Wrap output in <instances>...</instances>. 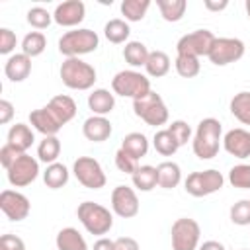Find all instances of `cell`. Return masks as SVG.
I'll list each match as a JSON object with an SVG mask.
<instances>
[{
  "instance_id": "25",
  "label": "cell",
  "mask_w": 250,
  "mask_h": 250,
  "mask_svg": "<svg viewBox=\"0 0 250 250\" xmlns=\"http://www.w3.org/2000/svg\"><path fill=\"white\" fill-rule=\"evenodd\" d=\"M145 70L152 78L166 76L168 70H170V57L164 51H150V55L146 59V64H145Z\"/></svg>"
},
{
  "instance_id": "7",
  "label": "cell",
  "mask_w": 250,
  "mask_h": 250,
  "mask_svg": "<svg viewBox=\"0 0 250 250\" xmlns=\"http://www.w3.org/2000/svg\"><path fill=\"white\" fill-rule=\"evenodd\" d=\"M225 184V178L219 170H203V172H191L186 182H184V188L189 195L193 197H205V195H211L215 191H219Z\"/></svg>"
},
{
  "instance_id": "39",
  "label": "cell",
  "mask_w": 250,
  "mask_h": 250,
  "mask_svg": "<svg viewBox=\"0 0 250 250\" xmlns=\"http://www.w3.org/2000/svg\"><path fill=\"white\" fill-rule=\"evenodd\" d=\"M53 21V14H49L43 6H33L27 10V23L35 29H45Z\"/></svg>"
},
{
  "instance_id": "3",
  "label": "cell",
  "mask_w": 250,
  "mask_h": 250,
  "mask_svg": "<svg viewBox=\"0 0 250 250\" xmlns=\"http://www.w3.org/2000/svg\"><path fill=\"white\" fill-rule=\"evenodd\" d=\"M76 215L82 223V227L96 236H104L111 230L113 227V215L109 213L107 207L94 203V201H82L76 209Z\"/></svg>"
},
{
  "instance_id": "36",
  "label": "cell",
  "mask_w": 250,
  "mask_h": 250,
  "mask_svg": "<svg viewBox=\"0 0 250 250\" xmlns=\"http://www.w3.org/2000/svg\"><path fill=\"white\" fill-rule=\"evenodd\" d=\"M150 8V0H123L121 2V14L127 21H141Z\"/></svg>"
},
{
  "instance_id": "28",
  "label": "cell",
  "mask_w": 250,
  "mask_h": 250,
  "mask_svg": "<svg viewBox=\"0 0 250 250\" xmlns=\"http://www.w3.org/2000/svg\"><path fill=\"white\" fill-rule=\"evenodd\" d=\"M43 182L51 189H59V188L66 186V182H68V170H66V166L61 164V162L49 164L45 168V172H43Z\"/></svg>"
},
{
  "instance_id": "41",
  "label": "cell",
  "mask_w": 250,
  "mask_h": 250,
  "mask_svg": "<svg viewBox=\"0 0 250 250\" xmlns=\"http://www.w3.org/2000/svg\"><path fill=\"white\" fill-rule=\"evenodd\" d=\"M166 129L172 133V137L176 139V143H178L180 146H182V145H186V143L189 141V137H191V127H189L186 121H182V119L172 121Z\"/></svg>"
},
{
  "instance_id": "48",
  "label": "cell",
  "mask_w": 250,
  "mask_h": 250,
  "mask_svg": "<svg viewBox=\"0 0 250 250\" xmlns=\"http://www.w3.org/2000/svg\"><path fill=\"white\" fill-rule=\"evenodd\" d=\"M92 250H115V240L105 238V236H100V238L94 242V248H92Z\"/></svg>"
},
{
  "instance_id": "32",
  "label": "cell",
  "mask_w": 250,
  "mask_h": 250,
  "mask_svg": "<svg viewBox=\"0 0 250 250\" xmlns=\"http://www.w3.org/2000/svg\"><path fill=\"white\" fill-rule=\"evenodd\" d=\"M152 145H154V150L162 156H172L180 148V145L176 143V139L172 137V133L168 129L156 131L154 137H152Z\"/></svg>"
},
{
  "instance_id": "38",
  "label": "cell",
  "mask_w": 250,
  "mask_h": 250,
  "mask_svg": "<svg viewBox=\"0 0 250 250\" xmlns=\"http://www.w3.org/2000/svg\"><path fill=\"white\" fill-rule=\"evenodd\" d=\"M229 182L232 188L250 189V164H236L229 172Z\"/></svg>"
},
{
  "instance_id": "33",
  "label": "cell",
  "mask_w": 250,
  "mask_h": 250,
  "mask_svg": "<svg viewBox=\"0 0 250 250\" xmlns=\"http://www.w3.org/2000/svg\"><path fill=\"white\" fill-rule=\"evenodd\" d=\"M230 113L244 125H250V92H238L230 100Z\"/></svg>"
},
{
  "instance_id": "27",
  "label": "cell",
  "mask_w": 250,
  "mask_h": 250,
  "mask_svg": "<svg viewBox=\"0 0 250 250\" xmlns=\"http://www.w3.org/2000/svg\"><path fill=\"white\" fill-rule=\"evenodd\" d=\"M133 178V186L141 191H150L158 186V172H156V166H150V164H145V166H139V170L131 176Z\"/></svg>"
},
{
  "instance_id": "10",
  "label": "cell",
  "mask_w": 250,
  "mask_h": 250,
  "mask_svg": "<svg viewBox=\"0 0 250 250\" xmlns=\"http://www.w3.org/2000/svg\"><path fill=\"white\" fill-rule=\"evenodd\" d=\"M76 180L88 189H100L105 186V174L102 164L92 156H78L72 164Z\"/></svg>"
},
{
  "instance_id": "19",
  "label": "cell",
  "mask_w": 250,
  "mask_h": 250,
  "mask_svg": "<svg viewBox=\"0 0 250 250\" xmlns=\"http://www.w3.org/2000/svg\"><path fill=\"white\" fill-rule=\"evenodd\" d=\"M31 72V59L23 53L12 55L4 64V74L12 82H23Z\"/></svg>"
},
{
  "instance_id": "9",
  "label": "cell",
  "mask_w": 250,
  "mask_h": 250,
  "mask_svg": "<svg viewBox=\"0 0 250 250\" xmlns=\"http://www.w3.org/2000/svg\"><path fill=\"white\" fill-rule=\"evenodd\" d=\"M215 35L209 29H195L191 33H186L178 39L176 43V51L178 55H189V57H207L213 43H215Z\"/></svg>"
},
{
  "instance_id": "42",
  "label": "cell",
  "mask_w": 250,
  "mask_h": 250,
  "mask_svg": "<svg viewBox=\"0 0 250 250\" xmlns=\"http://www.w3.org/2000/svg\"><path fill=\"white\" fill-rule=\"evenodd\" d=\"M115 166H117V170H121V172H125V174H135L137 170H139V160L137 158H133L131 154H127L123 148H119L117 152H115Z\"/></svg>"
},
{
  "instance_id": "49",
  "label": "cell",
  "mask_w": 250,
  "mask_h": 250,
  "mask_svg": "<svg viewBox=\"0 0 250 250\" xmlns=\"http://www.w3.org/2000/svg\"><path fill=\"white\" fill-rule=\"evenodd\" d=\"M203 4H205V8L211 10V12H221V10H225V8L229 6L227 0H219V2H215V0H205Z\"/></svg>"
},
{
  "instance_id": "43",
  "label": "cell",
  "mask_w": 250,
  "mask_h": 250,
  "mask_svg": "<svg viewBox=\"0 0 250 250\" xmlns=\"http://www.w3.org/2000/svg\"><path fill=\"white\" fill-rule=\"evenodd\" d=\"M16 33L8 27L0 29V55H10L16 49Z\"/></svg>"
},
{
  "instance_id": "52",
  "label": "cell",
  "mask_w": 250,
  "mask_h": 250,
  "mask_svg": "<svg viewBox=\"0 0 250 250\" xmlns=\"http://www.w3.org/2000/svg\"><path fill=\"white\" fill-rule=\"evenodd\" d=\"M240 250H246V248H240Z\"/></svg>"
},
{
  "instance_id": "5",
  "label": "cell",
  "mask_w": 250,
  "mask_h": 250,
  "mask_svg": "<svg viewBox=\"0 0 250 250\" xmlns=\"http://www.w3.org/2000/svg\"><path fill=\"white\" fill-rule=\"evenodd\" d=\"M133 111L137 117H141L146 125H164L168 121V107L164 104V100L160 98V94L156 92H148L143 98L133 100Z\"/></svg>"
},
{
  "instance_id": "22",
  "label": "cell",
  "mask_w": 250,
  "mask_h": 250,
  "mask_svg": "<svg viewBox=\"0 0 250 250\" xmlns=\"http://www.w3.org/2000/svg\"><path fill=\"white\" fill-rule=\"evenodd\" d=\"M88 107L94 111V115H107L115 107V94H111L105 88H98L88 96Z\"/></svg>"
},
{
  "instance_id": "11",
  "label": "cell",
  "mask_w": 250,
  "mask_h": 250,
  "mask_svg": "<svg viewBox=\"0 0 250 250\" xmlns=\"http://www.w3.org/2000/svg\"><path fill=\"white\" fill-rule=\"evenodd\" d=\"M244 43L236 37H217L211 51H209V61L217 66H225L230 62H236L244 55Z\"/></svg>"
},
{
  "instance_id": "4",
  "label": "cell",
  "mask_w": 250,
  "mask_h": 250,
  "mask_svg": "<svg viewBox=\"0 0 250 250\" xmlns=\"http://www.w3.org/2000/svg\"><path fill=\"white\" fill-rule=\"evenodd\" d=\"M59 74L62 84L70 90H90L96 82V68L82 59H66Z\"/></svg>"
},
{
  "instance_id": "18",
  "label": "cell",
  "mask_w": 250,
  "mask_h": 250,
  "mask_svg": "<svg viewBox=\"0 0 250 250\" xmlns=\"http://www.w3.org/2000/svg\"><path fill=\"white\" fill-rule=\"evenodd\" d=\"M111 123H109V119L107 117H104V115H92V117H88L86 121H84V125H82V133H84V137L88 139V141H92V143H104V141H107L109 139V135H111Z\"/></svg>"
},
{
  "instance_id": "1",
  "label": "cell",
  "mask_w": 250,
  "mask_h": 250,
  "mask_svg": "<svg viewBox=\"0 0 250 250\" xmlns=\"http://www.w3.org/2000/svg\"><path fill=\"white\" fill-rule=\"evenodd\" d=\"M221 133H223V127H221V121L215 119V117H205L199 121L197 129H195V135H193V141H191V146H193V154L199 158V160H211L217 156L219 152V146H221Z\"/></svg>"
},
{
  "instance_id": "8",
  "label": "cell",
  "mask_w": 250,
  "mask_h": 250,
  "mask_svg": "<svg viewBox=\"0 0 250 250\" xmlns=\"http://www.w3.org/2000/svg\"><path fill=\"white\" fill-rule=\"evenodd\" d=\"M172 250H197L201 229L195 219L182 217L172 223Z\"/></svg>"
},
{
  "instance_id": "40",
  "label": "cell",
  "mask_w": 250,
  "mask_h": 250,
  "mask_svg": "<svg viewBox=\"0 0 250 250\" xmlns=\"http://www.w3.org/2000/svg\"><path fill=\"white\" fill-rule=\"evenodd\" d=\"M230 221L238 227L250 225V199H240L230 207Z\"/></svg>"
},
{
  "instance_id": "44",
  "label": "cell",
  "mask_w": 250,
  "mask_h": 250,
  "mask_svg": "<svg viewBox=\"0 0 250 250\" xmlns=\"http://www.w3.org/2000/svg\"><path fill=\"white\" fill-rule=\"evenodd\" d=\"M0 250H25V242L16 234H2Z\"/></svg>"
},
{
  "instance_id": "13",
  "label": "cell",
  "mask_w": 250,
  "mask_h": 250,
  "mask_svg": "<svg viewBox=\"0 0 250 250\" xmlns=\"http://www.w3.org/2000/svg\"><path fill=\"white\" fill-rule=\"evenodd\" d=\"M111 209L121 219H131L139 213V197L133 188L117 186L111 191Z\"/></svg>"
},
{
  "instance_id": "15",
  "label": "cell",
  "mask_w": 250,
  "mask_h": 250,
  "mask_svg": "<svg viewBox=\"0 0 250 250\" xmlns=\"http://www.w3.org/2000/svg\"><path fill=\"white\" fill-rule=\"evenodd\" d=\"M86 18V6L80 0H66L61 2L55 12H53V20L62 25V27H74L78 25L82 20Z\"/></svg>"
},
{
  "instance_id": "30",
  "label": "cell",
  "mask_w": 250,
  "mask_h": 250,
  "mask_svg": "<svg viewBox=\"0 0 250 250\" xmlns=\"http://www.w3.org/2000/svg\"><path fill=\"white\" fill-rule=\"evenodd\" d=\"M148 55H150V51H148L146 45L141 43V41H129V43H125V47H123V59H125L131 66H145Z\"/></svg>"
},
{
  "instance_id": "17",
  "label": "cell",
  "mask_w": 250,
  "mask_h": 250,
  "mask_svg": "<svg viewBox=\"0 0 250 250\" xmlns=\"http://www.w3.org/2000/svg\"><path fill=\"white\" fill-rule=\"evenodd\" d=\"M29 123L35 127V131L43 133L45 137H57V133L61 131V123L59 119L51 113V109L45 105V107H39V109H33L29 113Z\"/></svg>"
},
{
  "instance_id": "26",
  "label": "cell",
  "mask_w": 250,
  "mask_h": 250,
  "mask_svg": "<svg viewBox=\"0 0 250 250\" xmlns=\"http://www.w3.org/2000/svg\"><path fill=\"white\" fill-rule=\"evenodd\" d=\"M121 148L139 160V158L146 156V152H148V139L143 133H129L121 141Z\"/></svg>"
},
{
  "instance_id": "46",
  "label": "cell",
  "mask_w": 250,
  "mask_h": 250,
  "mask_svg": "<svg viewBox=\"0 0 250 250\" xmlns=\"http://www.w3.org/2000/svg\"><path fill=\"white\" fill-rule=\"evenodd\" d=\"M12 117H14V105H12V102L0 100V123L6 125V123L12 121Z\"/></svg>"
},
{
  "instance_id": "45",
  "label": "cell",
  "mask_w": 250,
  "mask_h": 250,
  "mask_svg": "<svg viewBox=\"0 0 250 250\" xmlns=\"http://www.w3.org/2000/svg\"><path fill=\"white\" fill-rule=\"evenodd\" d=\"M20 154H21V152H18L16 148H12L10 145H4V146L0 148V164H2V168L8 170V168L18 160Z\"/></svg>"
},
{
  "instance_id": "35",
  "label": "cell",
  "mask_w": 250,
  "mask_h": 250,
  "mask_svg": "<svg viewBox=\"0 0 250 250\" xmlns=\"http://www.w3.org/2000/svg\"><path fill=\"white\" fill-rule=\"evenodd\" d=\"M59 154H61V141L57 137H45L39 143V146H37V156L47 166L53 164V162H57Z\"/></svg>"
},
{
  "instance_id": "29",
  "label": "cell",
  "mask_w": 250,
  "mask_h": 250,
  "mask_svg": "<svg viewBox=\"0 0 250 250\" xmlns=\"http://www.w3.org/2000/svg\"><path fill=\"white\" fill-rule=\"evenodd\" d=\"M129 33H131L129 23H127L125 20H119V18L109 20V21L105 23V27H104V35H105V39H107L109 43H115V45L125 43V41L129 39Z\"/></svg>"
},
{
  "instance_id": "6",
  "label": "cell",
  "mask_w": 250,
  "mask_h": 250,
  "mask_svg": "<svg viewBox=\"0 0 250 250\" xmlns=\"http://www.w3.org/2000/svg\"><path fill=\"white\" fill-rule=\"evenodd\" d=\"M111 90L117 96L123 98H143L145 94L150 92V80L137 70H121L113 76L111 80Z\"/></svg>"
},
{
  "instance_id": "14",
  "label": "cell",
  "mask_w": 250,
  "mask_h": 250,
  "mask_svg": "<svg viewBox=\"0 0 250 250\" xmlns=\"http://www.w3.org/2000/svg\"><path fill=\"white\" fill-rule=\"evenodd\" d=\"M0 209L10 221H23L29 215L31 203L23 193L14 189H4L0 193Z\"/></svg>"
},
{
  "instance_id": "37",
  "label": "cell",
  "mask_w": 250,
  "mask_h": 250,
  "mask_svg": "<svg viewBox=\"0 0 250 250\" xmlns=\"http://www.w3.org/2000/svg\"><path fill=\"white\" fill-rule=\"evenodd\" d=\"M174 66H176V72L182 78H193L201 70L199 59L197 57H189V55H178L176 61H174Z\"/></svg>"
},
{
  "instance_id": "16",
  "label": "cell",
  "mask_w": 250,
  "mask_h": 250,
  "mask_svg": "<svg viewBox=\"0 0 250 250\" xmlns=\"http://www.w3.org/2000/svg\"><path fill=\"white\" fill-rule=\"evenodd\" d=\"M225 150L234 158H248L250 156V133L246 129H230L223 137Z\"/></svg>"
},
{
  "instance_id": "50",
  "label": "cell",
  "mask_w": 250,
  "mask_h": 250,
  "mask_svg": "<svg viewBox=\"0 0 250 250\" xmlns=\"http://www.w3.org/2000/svg\"><path fill=\"white\" fill-rule=\"evenodd\" d=\"M197 250H227L219 240H205Z\"/></svg>"
},
{
  "instance_id": "23",
  "label": "cell",
  "mask_w": 250,
  "mask_h": 250,
  "mask_svg": "<svg viewBox=\"0 0 250 250\" xmlns=\"http://www.w3.org/2000/svg\"><path fill=\"white\" fill-rule=\"evenodd\" d=\"M55 242H57V250H88L84 236L74 227L61 229Z\"/></svg>"
},
{
  "instance_id": "34",
  "label": "cell",
  "mask_w": 250,
  "mask_h": 250,
  "mask_svg": "<svg viewBox=\"0 0 250 250\" xmlns=\"http://www.w3.org/2000/svg\"><path fill=\"white\" fill-rule=\"evenodd\" d=\"M45 47H47V39H45V35L41 31H31L21 41V53L27 55L29 59L39 57L45 51Z\"/></svg>"
},
{
  "instance_id": "21",
  "label": "cell",
  "mask_w": 250,
  "mask_h": 250,
  "mask_svg": "<svg viewBox=\"0 0 250 250\" xmlns=\"http://www.w3.org/2000/svg\"><path fill=\"white\" fill-rule=\"evenodd\" d=\"M47 107H49L51 113L59 119L61 125L68 123V121L74 119V115H76V104H74V100H72L70 96H64V94L51 98V102L47 104Z\"/></svg>"
},
{
  "instance_id": "31",
  "label": "cell",
  "mask_w": 250,
  "mask_h": 250,
  "mask_svg": "<svg viewBox=\"0 0 250 250\" xmlns=\"http://www.w3.org/2000/svg\"><path fill=\"white\" fill-rule=\"evenodd\" d=\"M156 6L166 21H180L188 10L186 0H156Z\"/></svg>"
},
{
  "instance_id": "20",
  "label": "cell",
  "mask_w": 250,
  "mask_h": 250,
  "mask_svg": "<svg viewBox=\"0 0 250 250\" xmlns=\"http://www.w3.org/2000/svg\"><path fill=\"white\" fill-rule=\"evenodd\" d=\"M33 141H35V137H33V131L29 129V125H25V123H16V125H12L10 127V131H8V141H6V145H10L12 148H16L18 152H27V148L33 145Z\"/></svg>"
},
{
  "instance_id": "24",
  "label": "cell",
  "mask_w": 250,
  "mask_h": 250,
  "mask_svg": "<svg viewBox=\"0 0 250 250\" xmlns=\"http://www.w3.org/2000/svg\"><path fill=\"white\" fill-rule=\"evenodd\" d=\"M156 172H158V186L164 189H172L182 182V170L176 162H170V160L160 162L156 166Z\"/></svg>"
},
{
  "instance_id": "47",
  "label": "cell",
  "mask_w": 250,
  "mask_h": 250,
  "mask_svg": "<svg viewBox=\"0 0 250 250\" xmlns=\"http://www.w3.org/2000/svg\"><path fill=\"white\" fill-rule=\"evenodd\" d=\"M115 250H141V246L131 236H119L115 240Z\"/></svg>"
},
{
  "instance_id": "2",
  "label": "cell",
  "mask_w": 250,
  "mask_h": 250,
  "mask_svg": "<svg viewBox=\"0 0 250 250\" xmlns=\"http://www.w3.org/2000/svg\"><path fill=\"white\" fill-rule=\"evenodd\" d=\"M100 45V37L96 31L88 27H78L72 31H66L59 39V53L66 59H80V55H88L96 51Z\"/></svg>"
},
{
  "instance_id": "12",
  "label": "cell",
  "mask_w": 250,
  "mask_h": 250,
  "mask_svg": "<svg viewBox=\"0 0 250 250\" xmlns=\"http://www.w3.org/2000/svg\"><path fill=\"white\" fill-rule=\"evenodd\" d=\"M6 172H8V182L12 186L25 188V186H29L31 182L37 180V176H39V162L33 156H29L27 152H23V154L18 156V160Z\"/></svg>"
},
{
  "instance_id": "51",
  "label": "cell",
  "mask_w": 250,
  "mask_h": 250,
  "mask_svg": "<svg viewBox=\"0 0 250 250\" xmlns=\"http://www.w3.org/2000/svg\"><path fill=\"white\" fill-rule=\"evenodd\" d=\"M244 8H246V14H248V18H250V0L244 2Z\"/></svg>"
}]
</instances>
